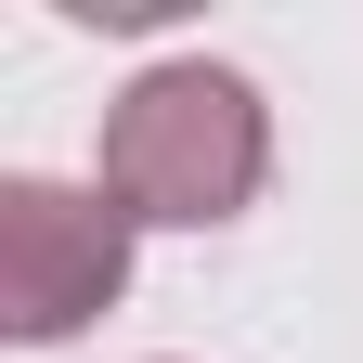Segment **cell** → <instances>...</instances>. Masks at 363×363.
Returning <instances> with one entry per match:
<instances>
[{
    "instance_id": "1",
    "label": "cell",
    "mask_w": 363,
    "mask_h": 363,
    "mask_svg": "<svg viewBox=\"0 0 363 363\" xmlns=\"http://www.w3.org/2000/svg\"><path fill=\"white\" fill-rule=\"evenodd\" d=\"M272 169V117L234 65L182 52V65H143L104 117V208L117 220H234Z\"/></svg>"
},
{
    "instance_id": "2",
    "label": "cell",
    "mask_w": 363,
    "mask_h": 363,
    "mask_svg": "<svg viewBox=\"0 0 363 363\" xmlns=\"http://www.w3.org/2000/svg\"><path fill=\"white\" fill-rule=\"evenodd\" d=\"M130 286V220L65 182H0V325L26 350L78 337L91 311Z\"/></svg>"
}]
</instances>
